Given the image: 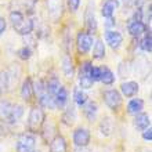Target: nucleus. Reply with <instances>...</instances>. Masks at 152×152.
I'll use <instances>...</instances> for the list:
<instances>
[{
	"mask_svg": "<svg viewBox=\"0 0 152 152\" xmlns=\"http://www.w3.org/2000/svg\"><path fill=\"white\" fill-rule=\"evenodd\" d=\"M46 120V113L40 107H33L29 112V118H28V130L32 134L37 133L42 129V126L44 124Z\"/></svg>",
	"mask_w": 152,
	"mask_h": 152,
	"instance_id": "f257e3e1",
	"label": "nucleus"
},
{
	"mask_svg": "<svg viewBox=\"0 0 152 152\" xmlns=\"http://www.w3.org/2000/svg\"><path fill=\"white\" fill-rule=\"evenodd\" d=\"M15 148L17 152H33L36 148V138L32 133H22L17 138Z\"/></svg>",
	"mask_w": 152,
	"mask_h": 152,
	"instance_id": "f03ea898",
	"label": "nucleus"
},
{
	"mask_svg": "<svg viewBox=\"0 0 152 152\" xmlns=\"http://www.w3.org/2000/svg\"><path fill=\"white\" fill-rule=\"evenodd\" d=\"M91 68L93 65L91 62H83L82 66H80V71H79V84L82 88H91L93 87V83L94 80L91 77Z\"/></svg>",
	"mask_w": 152,
	"mask_h": 152,
	"instance_id": "7ed1b4c3",
	"label": "nucleus"
},
{
	"mask_svg": "<svg viewBox=\"0 0 152 152\" xmlns=\"http://www.w3.org/2000/svg\"><path fill=\"white\" fill-rule=\"evenodd\" d=\"M93 43H94V39H93V35L88 32H79L77 33V37H76V47H77V51L80 54H87L90 51V48L93 47Z\"/></svg>",
	"mask_w": 152,
	"mask_h": 152,
	"instance_id": "20e7f679",
	"label": "nucleus"
},
{
	"mask_svg": "<svg viewBox=\"0 0 152 152\" xmlns=\"http://www.w3.org/2000/svg\"><path fill=\"white\" fill-rule=\"evenodd\" d=\"M102 98H104L105 104L108 105V108L112 109V111H118L120 108V105H122V96L115 88L105 90L104 94H102Z\"/></svg>",
	"mask_w": 152,
	"mask_h": 152,
	"instance_id": "39448f33",
	"label": "nucleus"
},
{
	"mask_svg": "<svg viewBox=\"0 0 152 152\" xmlns=\"http://www.w3.org/2000/svg\"><path fill=\"white\" fill-rule=\"evenodd\" d=\"M73 142L76 147H87L90 142V132L84 127H79L73 132Z\"/></svg>",
	"mask_w": 152,
	"mask_h": 152,
	"instance_id": "423d86ee",
	"label": "nucleus"
},
{
	"mask_svg": "<svg viewBox=\"0 0 152 152\" xmlns=\"http://www.w3.org/2000/svg\"><path fill=\"white\" fill-rule=\"evenodd\" d=\"M47 12L50 18L57 21L62 14V0H46Z\"/></svg>",
	"mask_w": 152,
	"mask_h": 152,
	"instance_id": "0eeeda50",
	"label": "nucleus"
},
{
	"mask_svg": "<svg viewBox=\"0 0 152 152\" xmlns=\"http://www.w3.org/2000/svg\"><path fill=\"white\" fill-rule=\"evenodd\" d=\"M105 40L111 46V48L118 50L123 43V36L119 32H116V31H107L105 32Z\"/></svg>",
	"mask_w": 152,
	"mask_h": 152,
	"instance_id": "6e6552de",
	"label": "nucleus"
},
{
	"mask_svg": "<svg viewBox=\"0 0 152 152\" xmlns=\"http://www.w3.org/2000/svg\"><path fill=\"white\" fill-rule=\"evenodd\" d=\"M127 31L133 37H138L147 32V25L142 21H130L127 25Z\"/></svg>",
	"mask_w": 152,
	"mask_h": 152,
	"instance_id": "1a4fd4ad",
	"label": "nucleus"
},
{
	"mask_svg": "<svg viewBox=\"0 0 152 152\" xmlns=\"http://www.w3.org/2000/svg\"><path fill=\"white\" fill-rule=\"evenodd\" d=\"M54 102H56V108H65V105L68 102V91H66V88L61 84L60 88H58V91L54 94Z\"/></svg>",
	"mask_w": 152,
	"mask_h": 152,
	"instance_id": "9d476101",
	"label": "nucleus"
},
{
	"mask_svg": "<svg viewBox=\"0 0 152 152\" xmlns=\"http://www.w3.org/2000/svg\"><path fill=\"white\" fill-rule=\"evenodd\" d=\"M84 21H86V29L88 33H96L97 32V20L94 15V11H91V8H87V11L84 14Z\"/></svg>",
	"mask_w": 152,
	"mask_h": 152,
	"instance_id": "9b49d317",
	"label": "nucleus"
},
{
	"mask_svg": "<svg viewBox=\"0 0 152 152\" xmlns=\"http://www.w3.org/2000/svg\"><path fill=\"white\" fill-rule=\"evenodd\" d=\"M50 152H66V141L62 136H56L50 142Z\"/></svg>",
	"mask_w": 152,
	"mask_h": 152,
	"instance_id": "f8f14e48",
	"label": "nucleus"
},
{
	"mask_svg": "<svg viewBox=\"0 0 152 152\" xmlns=\"http://www.w3.org/2000/svg\"><path fill=\"white\" fill-rule=\"evenodd\" d=\"M21 97L24 98L25 101H31L33 97V83L31 77H26L22 83V87H21Z\"/></svg>",
	"mask_w": 152,
	"mask_h": 152,
	"instance_id": "ddd939ff",
	"label": "nucleus"
},
{
	"mask_svg": "<svg viewBox=\"0 0 152 152\" xmlns=\"http://www.w3.org/2000/svg\"><path fill=\"white\" fill-rule=\"evenodd\" d=\"M24 115V107L22 105H12L11 111H10V113H8L7 119H6V122L7 123H15V122H18V120L21 119V116Z\"/></svg>",
	"mask_w": 152,
	"mask_h": 152,
	"instance_id": "4468645a",
	"label": "nucleus"
},
{
	"mask_svg": "<svg viewBox=\"0 0 152 152\" xmlns=\"http://www.w3.org/2000/svg\"><path fill=\"white\" fill-rule=\"evenodd\" d=\"M119 3L118 0H107L104 4H102V8H101V14L104 18H108V17H113V12L118 8Z\"/></svg>",
	"mask_w": 152,
	"mask_h": 152,
	"instance_id": "2eb2a0df",
	"label": "nucleus"
},
{
	"mask_svg": "<svg viewBox=\"0 0 152 152\" xmlns=\"http://www.w3.org/2000/svg\"><path fill=\"white\" fill-rule=\"evenodd\" d=\"M120 90L126 97H134L138 93V83L137 82H124L120 86Z\"/></svg>",
	"mask_w": 152,
	"mask_h": 152,
	"instance_id": "dca6fc26",
	"label": "nucleus"
},
{
	"mask_svg": "<svg viewBox=\"0 0 152 152\" xmlns=\"http://www.w3.org/2000/svg\"><path fill=\"white\" fill-rule=\"evenodd\" d=\"M83 107H84V109H83L84 116L87 118L88 122H93V120L96 119L97 112H98V107H97V104L96 102H93V101H87Z\"/></svg>",
	"mask_w": 152,
	"mask_h": 152,
	"instance_id": "f3484780",
	"label": "nucleus"
},
{
	"mask_svg": "<svg viewBox=\"0 0 152 152\" xmlns=\"http://www.w3.org/2000/svg\"><path fill=\"white\" fill-rule=\"evenodd\" d=\"M151 124V120H149V116L147 113H137L136 118H134V126L140 130H145V129L149 127Z\"/></svg>",
	"mask_w": 152,
	"mask_h": 152,
	"instance_id": "a211bd4d",
	"label": "nucleus"
},
{
	"mask_svg": "<svg viewBox=\"0 0 152 152\" xmlns=\"http://www.w3.org/2000/svg\"><path fill=\"white\" fill-rule=\"evenodd\" d=\"M100 80L104 84H112L115 82V75L108 66H100Z\"/></svg>",
	"mask_w": 152,
	"mask_h": 152,
	"instance_id": "6ab92c4d",
	"label": "nucleus"
},
{
	"mask_svg": "<svg viewBox=\"0 0 152 152\" xmlns=\"http://www.w3.org/2000/svg\"><path fill=\"white\" fill-rule=\"evenodd\" d=\"M56 136H57L56 134V126H54L53 123H47L43 127V130H42V137H43V140L46 141V144H50L51 140Z\"/></svg>",
	"mask_w": 152,
	"mask_h": 152,
	"instance_id": "aec40b11",
	"label": "nucleus"
},
{
	"mask_svg": "<svg viewBox=\"0 0 152 152\" xmlns=\"http://www.w3.org/2000/svg\"><path fill=\"white\" fill-rule=\"evenodd\" d=\"M144 108V101L140 100V98H134L127 104V112L130 115H137L140 113Z\"/></svg>",
	"mask_w": 152,
	"mask_h": 152,
	"instance_id": "412c9836",
	"label": "nucleus"
},
{
	"mask_svg": "<svg viewBox=\"0 0 152 152\" xmlns=\"http://www.w3.org/2000/svg\"><path fill=\"white\" fill-rule=\"evenodd\" d=\"M100 132H101V134H104V136H111V134H112V132H113V122H112L111 118L105 116L104 119L101 120Z\"/></svg>",
	"mask_w": 152,
	"mask_h": 152,
	"instance_id": "4be33fe9",
	"label": "nucleus"
},
{
	"mask_svg": "<svg viewBox=\"0 0 152 152\" xmlns=\"http://www.w3.org/2000/svg\"><path fill=\"white\" fill-rule=\"evenodd\" d=\"M60 86H61V83H60V80H58L57 76H51V77H48L47 83H46V88H47V93L53 97V98H54V94L58 91Z\"/></svg>",
	"mask_w": 152,
	"mask_h": 152,
	"instance_id": "5701e85b",
	"label": "nucleus"
},
{
	"mask_svg": "<svg viewBox=\"0 0 152 152\" xmlns=\"http://www.w3.org/2000/svg\"><path fill=\"white\" fill-rule=\"evenodd\" d=\"M105 57V44L101 39H98L94 43V47H93V58L94 60H101Z\"/></svg>",
	"mask_w": 152,
	"mask_h": 152,
	"instance_id": "b1692460",
	"label": "nucleus"
},
{
	"mask_svg": "<svg viewBox=\"0 0 152 152\" xmlns=\"http://www.w3.org/2000/svg\"><path fill=\"white\" fill-rule=\"evenodd\" d=\"M26 20L24 17V14L22 12H20V11H11L10 12V21H11V25H12V28L15 29H18L21 26V25L24 24V21Z\"/></svg>",
	"mask_w": 152,
	"mask_h": 152,
	"instance_id": "393cba45",
	"label": "nucleus"
},
{
	"mask_svg": "<svg viewBox=\"0 0 152 152\" xmlns=\"http://www.w3.org/2000/svg\"><path fill=\"white\" fill-rule=\"evenodd\" d=\"M62 72H64V75L66 76L68 79H71L73 76V72H75L72 60H71L68 56H65L64 58H62Z\"/></svg>",
	"mask_w": 152,
	"mask_h": 152,
	"instance_id": "a878e982",
	"label": "nucleus"
},
{
	"mask_svg": "<svg viewBox=\"0 0 152 152\" xmlns=\"http://www.w3.org/2000/svg\"><path fill=\"white\" fill-rule=\"evenodd\" d=\"M62 123L66 124V126H72L73 123H75L76 120V112H75V108L73 107H69L66 111L64 112V115H62Z\"/></svg>",
	"mask_w": 152,
	"mask_h": 152,
	"instance_id": "bb28decb",
	"label": "nucleus"
},
{
	"mask_svg": "<svg viewBox=\"0 0 152 152\" xmlns=\"http://www.w3.org/2000/svg\"><path fill=\"white\" fill-rule=\"evenodd\" d=\"M87 98L88 97H87V94L83 91V88L76 87L75 90H73V100H75V102L79 105V107H83V105L88 101Z\"/></svg>",
	"mask_w": 152,
	"mask_h": 152,
	"instance_id": "cd10ccee",
	"label": "nucleus"
},
{
	"mask_svg": "<svg viewBox=\"0 0 152 152\" xmlns=\"http://www.w3.org/2000/svg\"><path fill=\"white\" fill-rule=\"evenodd\" d=\"M39 104L40 107L43 108H48V109H56V102H54V98H53L48 93L43 94V96L39 98Z\"/></svg>",
	"mask_w": 152,
	"mask_h": 152,
	"instance_id": "c85d7f7f",
	"label": "nucleus"
},
{
	"mask_svg": "<svg viewBox=\"0 0 152 152\" xmlns=\"http://www.w3.org/2000/svg\"><path fill=\"white\" fill-rule=\"evenodd\" d=\"M32 31H33V21L29 20V18H26V20L24 21V24L21 25L15 32L20 33V35H22V36H26V35H29Z\"/></svg>",
	"mask_w": 152,
	"mask_h": 152,
	"instance_id": "c756f323",
	"label": "nucleus"
},
{
	"mask_svg": "<svg viewBox=\"0 0 152 152\" xmlns=\"http://www.w3.org/2000/svg\"><path fill=\"white\" fill-rule=\"evenodd\" d=\"M8 86H10L8 72L7 71H0V94H4V93L7 91Z\"/></svg>",
	"mask_w": 152,
	"mask_h": 152,
	"instance_id": "7c9ffc66",
	"label": "nucleus"
},
{
	"mask_svg": "<svg viewBox=\"0 0 152 152\" xmlns=\"http://www.w3.org/2000/svg\"><path fill=\"white\" fill-rule=\"evenodd\" d=\"M46 93H47L46 83H44L42 79L36 80V82H35V84H33V96H36L37 100H39L40 97L43 96V94H46Z\"/></svg>",
	"mask_w": 152,
	"mask_h": 152,
	"instance_id": "2f4dec72",
	"label": "nucleus"
},
{
	"mask_svg": "<svg viewBox=\"0 0 152 152\" xmlns=\"http://www.w3.org/2000/svg\"><path fill=\"white\" fill-rule=\"evenodd\" d=\"M11 108H12V104H11V102L4 101V100L0 101V119H3L4 122H6L8 113H10V111H11Z\"/></svg>",
	"mask_w": 152,
	"mask_h": 152,
	"instance_id": "473e14b6",
	"label": "nucleus"
},
{
	"mask_svg": "<svg viewBox=\"0 0 152 152\" xmlns=\"http://www.w3.org/2000/svg\"><path fill=\"white\" fill-rule=\"evenodd\" d=\"M140 47L144 50V51L147 53H151L152 50V37H151V33H147L144 36V39L141 40V43H140Z\"/></svg>",
	"mask_w": 152,
	"mask_h": 152,
	"instance_id": "72a5a7b5",
	"label": "nucleus"
},
{
	"mask_svg": "<svg viewBox=\"0 0 152 152\" xmlns=\"http://www.w3.org/2000/svg\"><path fill=\"white\" fill-rule=\"evenodd\" d=\"M17 56L20 57L21 60L26 61L32 57V50H31V47H28V46H24L22 48H20V50L17 51Z\"/></svg>",
	"mask_w": 152,
	"mask_h": 152,
	"instance_id": "f704fd0d",
	"label": "nucleus"
},
{
	"mask_svg": "<svg viewBox=\"0 0 152 152\" xmlns=\"http://www.w3.org/2000/svg\"><path fill=\"white\" fill-rule=\"evenodd\" d=\"M80 6V0H68V7L71 11H77V8Z\"/></svg>",
	"mask_w": 152,
	"mask_h": 152,
	"instance_id": "c9c22d12",
	"label": "nucleus"
},
{
	"mask_svg": "<svg viewBox=\"0 0 152 152\" xmlns=\"http://www.w3.org/2000/svg\"><path fill=\"white\" fill-rule=\"evenodd\" d=\"M91 77H93V80H94V82L100 80V68L93 66V68H91Z\"/></svg>",
	"mask_w": 152,
	"mask_h": 152,
	"instance_id": "e433bc0d",
	"label": "nucleus"
},
{
	"mask_svg": "<svg viewBox=\"0 0 152 152\" xmlns=\"http://www.w3.org/2000/svg\"><path fill=\"white\" fill-rule=\"evenodd\" d=\"M142 138H144L145 141H151L152 140V130H151V127L145 129L144 132H142Z\"/></svg>",
	"mask_w": 152,
	"mask_h": 152,
	"instance_id": "4c0bfd02",
	"label": "nucleus"
},
{
	"mask_svg": "<svg viewBox=\"0 0 152 152\" xmlns=\"http://www.w3.org/2000/svg\"><path fill=\"white\" fill-rule=\"evenodd\" d=\"M6 28H7V22H6V20L3 17H0V35L6 31Z\"/></svg>",
	"mask_w": 152,
	"mask_h": 152,
	"instance_id": "58836bf2",
	"label": "nucleus"
},
{
	"mask_svg": "<svg viewBox=\"0 0 152 152\" xmlns=\"http://www.w3.org/2000/svg\"><path fill=\"white\" fill-rule=\"evenodd\" d=\"M37 0H25V3H26V7L32 11L33 10V7H35V3H36Z\"/></svg>",
	"mask_w": 152,
	"mask_h": 152,
	"instance_id": "ea45409f",
	"label": "nucleus"
},
{
	"mask_svg": "<svg viewBox=\"0 0 152 152\" xmlns=\"http://www.w3.org/2000/svg\"><path fill=\"white\" fill-rule=\"evenodd\" d=\"M115 25V20H113V17H108L107 18V22H105V26L109 28V26H113Z\"/></svg>",
	"mask_w": 152,
	"mask_h": 152,
	"instance_id": "a19ab883",
	"label": "nucleus"
},
{
	"mask_svg": "<svg viewBox=\"0 0 152 152\" xmlns=\"http://www.w3.org/2000/svg\"><path fill=\"white\" fill-rule=\"evenodd\" d=\"M33 152H40V151H36V149H35V151H33Z\"/></svg>",
	"mask_w": 152,
	"mask_h": 152,
	"instance_id": "79ce46f5",
	"label": "nucleus"
}]
</instances>
